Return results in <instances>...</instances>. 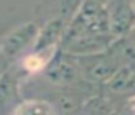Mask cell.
Returning <instances> with one entry per match:
<instances>
[{
	"label": "cell",
	"mask_w": 135,
	"mask_h": 115,
	"mask_svg": "<svg viewBox=\"0 0 135 115\" xmlns=\"http://www.w3.org/2000/svg\"><path fill=\"white\" fill-rule=\"evenodd\" d=\"M37 32L39 29L32 22L23 26H19L0 42V55L7 59H13L17 55H20L30 43L35 45Z\"/></svg>",
	"instance_id": "1"
},
{
	"label": "cell",
	"mask_w": 135,
	"mask_h": 115,
	"mask_svg": "<svg viewBox=\"0 0 135 115\" xmlns=\"http://www.w3.org/2000/svg\"><path fill=\"white\" fill-rule=\"evenodd\" d=\"M65 22L62 19H52L49 20L42 30L37 32V37L35 40V50H45L50 47H56L57 40L62 37Z\"/></svg>",
	"instance_id": "2"
},
{
	"label": "cell",
	"mask_w": 135,
	"mask_h": 115,
	"mask_svg": "<svg viewBox=\"0 0 135 115\" xmlns=\"http://www.w3.org/2000/svg\"><path fill=\"white\" fill-rule=\"evenodd\" d=\"M50 65L47 66V78L50 82L56 85H66L69 82H72L76 76V68L73 66L72 62H69L68 59H57L50 60Z\"/></svg>",
	"instance_id": "3"
},
{
	"label": "cell",
	"mask_w": 135,
	"mask_h": 115,
	"mask_svg": "<svg viewBox=\"0 0 135 115\" xmlns=\"http://www.w3.org/2000/svg\"><path fill=\"white\" fill-rule=\"evenodd\" d=\"M91 57V63L86 66V72H88L89 78L94 81H107L111 79L117 72V62L111 57H98L95 59L94 55Z\"/></svg>",
	"instance_id": "4"
},
{
	"label": "cell",
	"mask_w": 135,
	"mask_h": 115,
	"mask_svg": "<svg viewBox=\"0 0 135 115\" xmlns=\"http://www.w3.org/2000/svg\"><path fill=\"white\" fill-rule=\"evenodd\" d=\"M134 20H135L134 12L128 6H125V3H121L115 7V12L111 17L112 32L117 35L124 33L134 25Z\"/></svg>",
	"instance_id": "5"
},
{
	"label": "cell",
	"mask_w": 135,
	"mask_h": 115,
	"mask_svg": "<svg viewBox=\"0 0 135 115\" xmlns=\"http://www.w3.org/2000/svg\"><path fill=\"white\" fill-rule=\"evenodd\" d=\"M9 115H56V111L49 102L26 101L15 107Z\"/></svg>",
	"instance_id": "6"
},
{
	"label": "cell",
	"mask_w": 135,
	"mask_h": 115,
	"mask_svg": "<svg viewBox=\"0 0 135 115\" xmlns=\"http://www.w3.org/2000/svg\"><path fill=\"white\" fill-rule=\"evenodd\" d=\"M16 97L15 79L10 73H3L0 76V112L7 109L10 102H13Z\"/></svg>",
	"instance_id": "7"
},
{
	"label": "cell",
	"mask_w": 135,
	"mask_h": 115,
	"mask_svg": "<svg viewBox=\"0 0 135 115\" xmlns=\"http://www.w3.org/2000/svg\"><path fill=\"white\" fill-rule=\"evenodd\" d=\"M112 108L109 102L104 98H92L83 105L79 115H109Z\"/></svg>",
	"instance_id": "8"
},
{
	"label": "cell",
	"mask_w": 135,
	"mask_h": 115,
	"mask_svg": "<svg viewBox=\"0 0 135 115\" xmlns=\"http://www.w3.org/2000/svg\"><path fill=\"white\" fill-rule=\"evenodd\" d=\"M131 76H132V72L129 71V68H121L119 71L115 72V75L112 76L109 81H111V86L112 89H122L128 85V82L131 81Z\"/></svg>",
	"instance_id": "9"
},
{
	"label": "cell",
	"mask_w": 135,
	"mask_h": 115,
	"mask_svg": "<svg viewBox=\"0 0 135 115\" xmlns=\"http://www.w3.org/2000/svg\"><path fill=\"white\" fill-rule=\"evenodd\" d=\"M131 107H132V108H134V111H135V98H134L132 101H131Z\"/></svg>",
	"instance_id": "10"
},
{
	"label": "cell",
	"mask_w": 135,
	"mask_h": 115,
	"mask_svg": "<svg viewBox=\"0 0 135 115\" xmlns=\"http://www.w3.org/2000/svg\"><path fill=\"white\" fill-rule=\"evenodd\" d=\"M109 115H119V114H117V112H114V111H112V112L109 114Z\"/></svg>",
	"instance_id": "11"
}]
</instances>
